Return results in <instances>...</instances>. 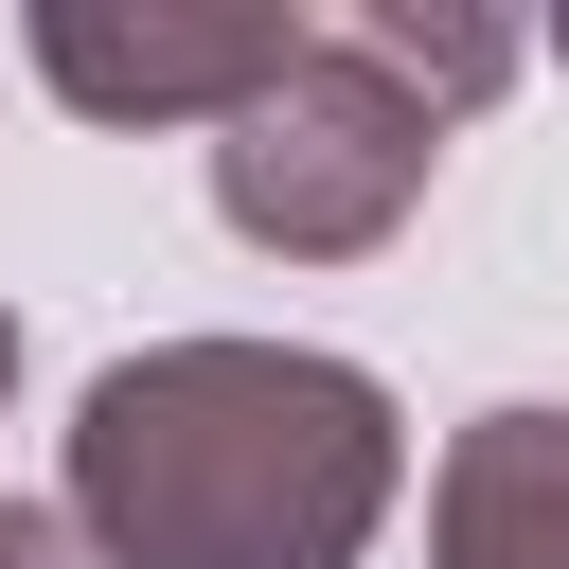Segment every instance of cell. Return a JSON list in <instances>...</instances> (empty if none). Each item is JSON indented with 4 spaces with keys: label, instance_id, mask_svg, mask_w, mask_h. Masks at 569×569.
<instances>
[{
    "label": "cell",
    "instance_id": "obj_1",
    "mask_svg": "<svg viewBox=\"0 0 569 569\" xmlns=\"http://www.w3.org/2000/svg\"><path fill=\"white\" fill-rule=\"evenodd\" d=\"M409 498V427L320 338H142L71 391L53 516L107 569H356Z\"/></svg>",
    "mask_w": 569,
    "mask_h": 569
},
{
    "label": "cell",
    "instance_id": "obj_2",
    "mask_svg": "<svg viewBox=\"0 0 569 569\" xmlns=\"http://www.w3.org/2000/svg\"><path fill=\"white\" fill-rule=\"evenodd\" d=\"M427 160H445V124L338 18H302V53L213 124V213L249 249H284V267H356V249H391L427 213Z\"/></svg>",
    "mask_w": 569,
    "mask_h": 569
},
{
    "label": "cell",
    "instance_id": "obj_3",
    "mask_svg": "<svg viewBox=\"0 0 569 569\" xmlns=\"http://www.w3.org/2000/svg\"><path fill=\"white\" fill-rule=\"evenodd\" d=\"M302 53L284 0H36V71L89 124H231Z\"/></svg>",
    "mask_w": 569,
    "mask_h": 569
},
{
    "label": "cell",
    "instance_id": "obj_4",
    "mask_svg": "<svg viewBox=\"0 0 569 569\" xmlns=\"http://www.w3.org/2000/svg\"><path fill=\"white\" fill-rule=\"evenodd\" d=\"M427 569H569V409H480L445 445Z\"/></svg>",
    "mask_w": 569,
    "mask_h": 569
},
{
    "label": "cell",
    "instance_id": "obj_5",
    "mask_svg": "<svg viewBox=\"0 0 569 569\" xmlns=\"http://www.w3.org/2000/svg\"><path fill=\"white\" fill-rule=\"evenodd\" d=\"M338 36H356L427 124H462V107L516 71V18H462V0H338Z\"/></svg>",
    "mask_w": 569,
    "mask_h": 569
},
{
    "label": "cell",
    "instance_id": "obj_6",
    "mask_svg": "<svg viewBox=\"0 0 569 569\" xmlns=\"http://www.w3.org/2000/svg\"><path fill=\"white\" fill-rule=\"evenodd\" d=\"M0 569H107V551H89L53 498H0Z\"/></svg>",
    "mask_w": 569,
    "mask_h": 569
},
{
    "label": "cell",
    "instance_id": "obj_7",
    "mask_svg": "<svg viewBox=\"0 0 569 569\" xmlns=\"http://www.w3.org/2000/svg\"><path fill=\"white\" fill-rule=\"evenodd\" d=\"M0 391H18V302H0Z\"/></svg>",
    "mask_w": 569,
    "mask_h": 569
}]
</instances>
